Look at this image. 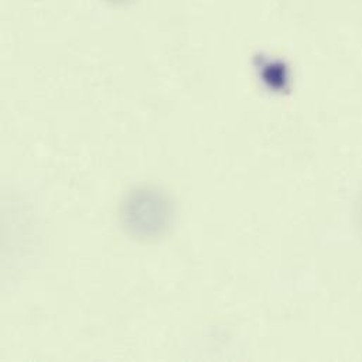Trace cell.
Listing matches in <instances>:
<instances>
[{
    "label": "cell",
    "instance_id": "6da1fadb",
    "mask_svg": "<svg viewBox=\"0 0 362 362\" xmlns=\"http://www.w3.org/2000/svg\"><path fill=\"white\" fill-rule=\"evenodd\" d=\"M174 218L170 196L156 186H139L129 190L119 206V220L124 233L141 243L163 238Z\"/></svg>",
    "mask_w": 362,
    "mask_h": 362
}]
</instances>
